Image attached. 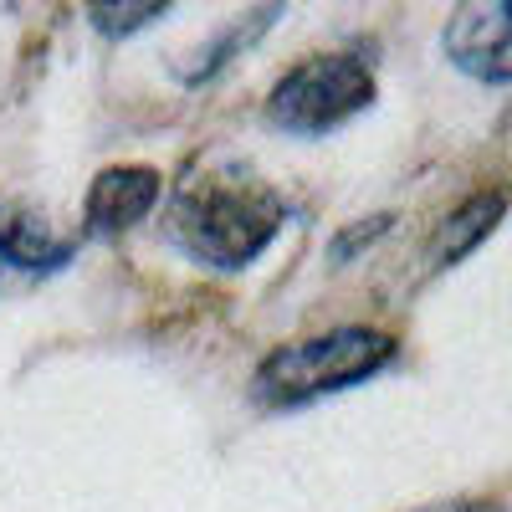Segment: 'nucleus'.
Instances as JSON below:
<instances>
[{"label":"nucleus","instance_id":"obj_1","mask_svg":"<svg viewBox=\"0 0 512 512\" xmlns=\"http://www.w3.org/2000/svg\"><path fill=\"white\" fill-rule=\"evenodd\" d=\"M287 200L246 164H195L164 205V236L190 262L241 272L282 231Z\"/></svg>","mask_w":512,"mask_h":512},{"label":"nucleus","instance_id":"obj_2","mask_svg":"<svg viewBox=\"0 0 512 512\" xmlns=\"http://www.w3.org/2000/svg\"><path fill=\"white\" fill-rule=\"evenodd\" d=\"M395 354H400L395 338L384 328H364V323H344L318 338H297V344H282L262 359L256 400L277 405V410H297L308 400H323V395L349 390V384L374 379Z\"/></svg>","mask_w":512,"mask_h":512},{"label":"nucleus","instance_id":"obj_3","mask_svg":"<svg viewBox=\"0 0 512 512\" xmlns=\"http://www.w3.org/2000/svg\"><path fill=\"white\" fill-rule=\"evenodd\" d=\"M374 108V67L359 47L313 52L282 72L267 98V118L287 134H328Z\"/></svg>","mask_w":512,"mask_h":512},{"label":"nucleus","instance_id":"obj_4","mask_svg":"<svg viewBox=\"0 0 512 512\" xmlns=\"http://www.w3.org/2000/svg\"><path fill=\"white\" fill-rule=\"evenodd\" d=\"M446 57L477 82H512V0H472L446 16Z\"/></svg>","mask_w":512,"mask_h":512},{"label":"nucleus","instance_id":"obj_5","mask_svg":"<svg viewBox=\"0 0 512 512\" xmlns=\"http://www.w3.org/2000/svg\"><path fill=\"white\" fill-rule=\"evenodd\" d=\"M72 256V246L26 205L0 200V292H26L52 277Z\"/></svg>","mask_w":512,"mask_h":512},{"label":"nucleus","instance_id":"obj_6","mask_svg":"<svg viewBox=\"0 0 512 512\" xmlns=\"http://www.w3.org/2000/svg\"><path fill=\"white\" fill-rule=\"evenodd\" d=\"M159 190H164L159 169H149V164H113V169H103V175L93 180L88 205H82V221H88L93 236H118L128 226H139L159 205Z\"/></svg>","mask_w":512,"mask_h":512},{"label":"nucleus","instance_id":"obj_7","mask_svg":"<svg viewBox=\"0 0 512 512\" xmlns=\"http://www.w3.org/2000/svg\"><path fill=\"white\" fill-rule=\"evenodd\" d=\"M502 216H507V190H487V195H472L466 205H456L441 241H436V262L451 267V262H461V256H472L497 231Z\"/></svg>","mask_w":512,"mask_h":512},{"label":"nucleus","instance_id":"obj_8","mask_svg":"<svg viewBox=\"0 0 512 512\" xmlns=\"http://www.w3.org/2000/svg\"><path fill=\"white\" fill-rule=\"evenodd\" d=\"M277 16H282L277 6H267V11H251V16H236V21H231V31H226V36H216L221 47L200 52V62H195V67H185V82H190V88H200L205 77H216V72H221V62H226L231 52L251 47V36H256V31H267V26H272Z\"/></svg>","mask_w":512,"mask_h":512},{"label":"nucleus","instance_id":"obj_9","mask_svg":"<svg viewBox=\"0 0 512 512\" xmlns=\"http://www.w3.org/2000/svg\"><path fill=\"white\" fill-rule=\"evenodd\" d=\"M88 16H93V26H98L103 36H128V31H139V26L159 21L164 6H93Z\"/></svg>","mask_w":512,"mask_h":512},{"label":"nucleus","instance_id":"obj_10","mask_svg":"<svg viewBox=\"0 0 512 512\" xmlns=\"http://www.w3.org/2000/svg\"><path fill=\"white\" fill-rule=\"evenodd\" d=\"M384 231H390V216H374V221H354L349 231H338V241H333V256L338 262H349V256H359L364 246H374Z\"/></svg>","mask_w":512,"mask_h":512},{"label":"nucleus","instance_id":"obj_11","mask_svg":"<svg viewBox=\"0 0 512 512\" xmlns=\"http://www.w3.org/2000/svg\"><path fill=\"white\" fill-rule=\"evenodd\" d=\"M425 512H512V507H497V502H441V507H425Z\"/></svg>","mask_w":512,"mask_h":512}]
</instances>
